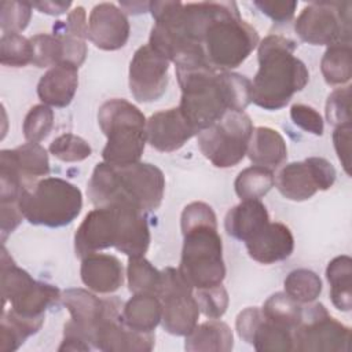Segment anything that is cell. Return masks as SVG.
I'll use <instances>...</instances> for the list:
<instances>
[{"mask_svg":"<svg viewBox=\"0 0 352 352\" xmlns=\"http://www.w3.org/2000/svg\"><path fill=\"white\" fill-rule=\"evenodd\" d=\"M182 96L179 109L199 133L227 111H243L252 103V81L234 72H217L209 63L175 66Z\"/></svg>","mask_w":352,"mask_h":352,"instance_id":"1","label":"cell"},{"mask_svg":"<svg viewBox=\"0 0 352 352\" xmlns=\"http://www.w3.org/2000/svg\"><path fill=\"white\" fill-rule=\"evenodd\" d=\"M180 228V275L195 290L221 285L226 278L223 242L212 206L201 201L188 204L182 212Z\"/></svg>","mask_w":352,"mask_h":352,"instance_id":"2","label":"cell"},{"mask_svg":"<svg viewBox=\"0 0 352 352\" xmlns=\"http://www.w3.org/2000/svg\"><path fill=\"white\" fill-rule=\"evenodd\" d=\"M150 239L143 212L125 204H113L85 214L74 234V252L80 258L107 248H116L128 257L144 256Z\"/></svg>","mask_w":352,"mask_h":352,"instance_id":"3","label":"cell"},{"mask_svg":"<svg viewBox=\"0 0 352 352\" xmlns=\"http://www.w3.org/2000/svg\"><path fill=\"white\" fill-rule=\"evenodd\" d=\"M257 47L258 70L252 81V102L264 110H279L305 88L309 72L294 55L297 43L289 37L268 34Z\"/></svg>","mask_w":352,"mask_h":352,"instance_id":"4","label":"cell"},{"mask_svg":"<svg viewBox=\"0 0 352 352\" xmlns=\"http://www.w3.org/2000/svg\"><path fill=\"white\" fill-rule=\"evenodd\" d=\"M165 191L162 170L148 162L125 166L99 162L88 182L87 194L96 206L125 204L146 213L158 209Z\"/></svg>","mask_w":352,"mask_h":352,"instance_id":"5","label":"cell"},{"mask_svg":"<svg viewBox=\"0 0 352 352\" xmlns=\"http://www.w3.org/2000/svg\"><path fill=\"white\" fill-rule=\"evenodd\" d=\"M144 114L125 99H109L98 111V124L107 138L102 150L104 162L125 166L139 162L147 142Z\"/></svg>","mask_w":352,"mask_h":352,"instance_id":"6","label":"cell"},{"mask_svg":"<svg viewBox=\"0 0 352 352\" xmlns=\"http://www.w3.org/2000/svg\"><path fill=\"white\" fill-rule=\"evenodd\" d=\"M258 43L257 30L242 19L236 3L227 1L223 11L208 25L202 48L214 70L231 72L249 58Z\"/></svg>","mask_w":352,"mask_h":352,"instance_id":"7","label":"cell"},{"mask_svg":"<svg viewBox=\"0 0 352 352\" xmlns=\"http://www.w3.org/2000/svg\"><path fill=\"white\" fill-rule=\"evenodd\" d=\"M23 217L34 226L63 227L82 209L80 188L60 177H43L25 188L19 197Z\"/></svg>","mask_w":352,"mask_h":352,"instance_id":"8","label":"cell"},{"mask_svg":"<svg viewBox=\"0 0 352 352\" xmlns=\"http://www.w3.org/2000/svg\"><path fill=\"white\" fill-rule=\"evenodd\" d=\"M253 129V122L245 111H227L197 135L198 147L216 168H231L248 153Z\"/></svg>","mask_w":352,"mask_h":352,"instance_id":"9","label":"cell"},{"mask_svg":"<svg viewBox=\"0 0 352 352\" xmlns=\"http://www.w3.org/2000/svg\"><path fill=\"white\" fill-rule=\"evenodd\" d=\"M294 30L312 45L351 44V3L312 1L297 16Z\"/></svg>","mask_w":352,"mask_h":352,"instance_id":"10","label":"cell"},{"mask_svg":"<svg viewBox=\"0 0 352 352\" xmlns=\"http://www.w3.org/2000/svg\"><path fill=\"white\" fill-rule=\"evenodd\" d=\"M47 150L38 143H25L0 151V202H18L22 191L48 176Z\"/></svg>","mask_w":352,"mask_h":352,"instance_id":"11","label":"cell"},{"mask_svg":"<svg viewBox=\"0 0 352 352\" xmlns=\"http://www.w3.org/2000/svg\"><path fill=\"white\" fill-rule=\"evenodd\" d=\"M294 351L298 352H348L351 329L331 316L322 302L302 307L298 326L293 330Z\"/></svg>","mask_w":352,"mask_h":352,"instance_id":"12","label":"cell"},{"mask_svg":"<svg viewBox=\"0 0 352 352\" xmlns=\"http://www.w3.org/2000/svg\"><path fill=\"white\" fill-rule=\"evenodd\" d=\"M192 290L177 268L166 267L161 271L157 297L162 304L161 324L169 334L186 337L197 326L201 311Z\"/></svg>","mask_w":352,"mask_h":352,"instance_id":"13","label":"cell"},{"mask_svg":"<svg viewBox=\"0 0 352 352\" xmlns=\"http://www.w3.org/2000/svg\"><path fill=\"white\" fill-rule=\"evenodd\" d=\"M336 176L334 166L326 158L308 157L282 166L275 176V186L286 199L301 202L312 198L319 190H329Z\"/></svg>","mask_w":352,"mask_h":352,"instance_id":"14","label":"cell"},{"mask_svg":"<svg viewBox=\"0 0 352 352\" xmlns=\"http://www.w3.org/2000/svg\"><path fill=\"white\" fill-rule=\"evenodd\" d=\"M124 302L106 297V311L92 336V348L104 352H148L154 348V333L136 331L122 320Z\"/></svg>","mask_w":352,"mask_h":352,"instance_id":"15","label":"cell"},{"mask_svg":"<svg viewBox=\"0 0 352 352\" xmlns=\"http://www.w3.org/2000/svg\"><path fill=\"white\" fill-rule=\"evenodd\" d=\"M169 60L148 44L139 47L129 63V91L142 103L158 100L169 82Z\"/></svg>","mask_w":352,"mask_h":352,"instance_id":"16","label":"cell"},{"mask_svg":"<svg viewBox=\"0 0 352 352\" xmlns=\"http://www.w3.org/2000/svg\"><path fill=\"white\" fill-rule=\"evenodd\" d=\"M235 329L241 340L260 352L294 351L293 331L270 320L258 307H248L235 320Z\"/></svg>","mask_w":352,"mask_h":352,"instance_id":"17","label":"cell"},{"mask_svg":"<svg viewBox=\"0 0 352 352\" xmlns=\"http://www.w3.org/2000/svg\"><path fill=\"white\" fill-rule=\"evenodd\" d=\"M60 300L70 314V320L63 327V336L81 338L92 346L95 327L106 311V298H99L85 289L73 287L65 290Z\"/></svg>","mask_w":352,"mask_h":352,"instance_id":"18","label":"cell"},{"mask_svg":"<svg viewBox=\"0 0 352 352\" xmlns=\"http://www.w3.org/2000/svg\"><path fill=\"white\" fill-rule=\"evenodd\" d=\"M129 22L122 10L113 3H99L89 14L88 38L100 50L116 51L129 38Z\"/></svg>","mask_w":352,"mask_h":352,"instance_id":"19","label":"cell"},{"mask_svg":"<svg viewBox=\"0 0 352 352\" xmlns=\"http://www.w3.org/2000/svg\"><path fill=\"white\" fill-rule=\"evenodd\" d=\"M147 143L161 153H172L183 147L197 131L186 120L179 107L161 110L146 122Z\"/></svg>","mask_w":352,"mask_h":352,"instance_id":"20","label":"cell"},{"mask_svg":"<svg viewBox=\"0 0 352 352\" xmlns=\"http://www.w3.org/2000/svg\"><path fill=\"white\" fill-rule=\"evenodd\" d=\"M249 256L260 264H274L286 260L294 249V238L287 226L268 221L246 242Z\"/></svg>","mask_w":352,"mask_h":352,"instance_id":"21","label":"cell"},{"mask_svg":"<svg viewBox=\"0 0 352 352\" xmlns=\"http://www.w3.org/2000/svg\"><path fill=\"white\" fill-rule=\"evenodd\" d=\"M80 276L89 290L110 294L122 286L124 268L116 256L95 252L81 258Z\"/></svg>","mask_w":352,"mask_h":352,"instance_id":"22","label":"cell"},{"mask_svg":"<svg viewBox=\"0 0 352 352\" xmlns=\"http://www.w3.org/2000/svg\"><path fill=\"white\" fill-rule=\"evenodd\" d=\"M78 87V67L59 63L47 70L37 84V95L47 106L66 107L72 103Z\"/></svg>","mask_w":352,"mask_h":352,"instance_id":"23","label":"cell"},{"mask_svg":"<svg viewBox=\"0 0 352 352\" xmlns=\"http://www.w3.org/2000/svg\"><path fill=\"white\" fill-rule=\"evenodd\" d=\"M270 221L265 205L260 199H246L232 206L224 217L227 235L246 242Z\"/></svg>","mask_w":352,"mask_h":352,"instance_id":"24","label":"cell"},{"mask_svg":"<svg viewBox=\"0 0 352 352\" xmlns=\"http://www.w3.org/2000/svg\"><path fill=\"white\" fill-rule=\"evenodd\" d=\"M246 154L254 165L275 169L287 160V146L278 131L257 126L253 129Z\"/></svg>","mask_w":352,"mask_h":352,"instance_id":"25","label":"cell"},{"mask_svg":"<svg viewBox=\"0 0 352 352\" xmlns=\"http://www.w3.org/2000/svg\"><path fill=\"white\" fill-rule=\"evenodd\" d=\"M62 298L60 290L50 283L32 280L10 298L14 312L25 318H41L44 312Z\"/></svg>","mask_w":352,"mask_h":352,"instance_id":"26","label":"cell"},{"mask_svg":"<svg viewBox=\"0 0 352 352\" xmlns=\"http://www.w3.org/2000/svg\"><path fill=\"white\" fill-rule=\"evenodd\" d=\"M232 346V330L227 323L217 319L197 324L184 341V349L188 352H230Z\"/></svg>","mask_w":352,"mask_h":352,"instance_id":"27","label":"cell"},{"mask_svg":"<svg viewBox=\"0 0 352 352\" xmlns=\"http://www.w3.org/2000/svg\"><path fill=\"white\" fill-rule=\"evenodd\" d=\"M161 316L162 304L155 294H133L122 307V320L136 331L153 333Z\"/></svg>","mask_w":352,"mask_h":352,"instance_id":"28","label":"cell"},{"mask_svg":"<svg viewBox=\"0 0 352 352\" xmlns=\"http://www.w3.org/2000/svg\"><path fill=\"white\" fill-rule=\"evenodd\" d=\"M44 323L41 318H25L12 309H3L0 324V351H16L30 336L36 334Z\"/></svg>","mask_w":352,"mask_h":352,"instance_id":"29","label":"cell"},{"mask_svg":"<svg viewBox=\"0 0 352 352\" xmlns=\"http://www.w3.org/2000/svg\"><path fill=\"white\" fill-rule=\"evenodd\" d=\"M326 279L330 285L333 305L344 312L352 308V260L342 254L334 257L326 268Z\"/></svg>","mask_w":352,"mask_h":352,"instance_id":"30","label":"cell"},{"mask_svg":"<svg viewBox=\"0 0 352 352\" xmlns=\"http://www.w3.org/2000/svg\"><path fill=\"white\" fill-rule=\"evenodd\" d=\"M351 44L329 45L320 60V70L329 85H344L352 77Z\"/></svg>","mask_w":352,"mask_h":352,"instance_id":"31","label":"cell"},{"mask_svg":"<svg viewBox=\"0 0 352 352\" xmlns=\"http://www.w3.org/2000/svg\"><path fill=\"white\" fill-rule=\"evenodd\" d=\"M275 184V176L272 169L252 165L241 170L234 182L236 195L242 199H260Z\"/></svg>","mask_w":352,"mask_h":352,"instance_id":"32","label":"cell"},{"mask_svg":"<svg viewBox=\"0 0 352 352\" xmlns=\"http://www.w3.org/2000/svg\"><path fill=\"white\" fill-rule=\"evenodd\" d=\"M126 276L131 293L158 294L161 286V271H158L144 256L128 258Z\"/></svg>","mask_w":352,"mask_h":352,"instance_id":"33","label":"cell"},{"mask_svg":"<svg viewBox=\"0 0 352 352\" xmlns=\"http://www.w3.org/2000/svg\"><path fill=\"white\" fill-rule=\"evenodd\" d=\"M285 293L298 304L314 302L322 293V279L307 268H297L287 274L283 282Z\"/></svg>","mask_w":352,"mask_h":352,"instance_id":"34","label":"cell"},{"mask_svg":"<svg viewBox=\"0 0 352 352\" xmlns=\"http://www.w3.org/2000/svg\"><path fill=\"white\" fill-rule=\"evenodd\" d=\"M261 311L274 323L293 331L301 320L302 305L289 297L285 292H278L264 301Z\"/></svg>","mask_w":352,"mask_h":352,"instance_id":"35","label":"cell"},{"mask_svg":"<svg viewBox=\"0 0 352 352\" xmlns=\"http://www.w3.org/2000/svg\"><path fill=\"white\" fill-rule=\"evenodd\" d=\"M33 58L32 63L37 67H48L56 66L59 63H65L66 50L65 43L58 34H47L38 33L30 37Z\"/></svg>","mask_w":352,"mask_h":352,"instance_id":"36","label":"cell"},{"mask_svg":"<svg viewBox=\"0 0 352 352\" xmlns=\"http://www.w3.org/2000/svg\"><path fill=\"white\" fill-rule=\"evenodd\" d=\"M33 50L30 38L19 33H3L0 38V62L4 66L23 67L32 63Z\"/></svg>","mask_w":352,"mask_h":352,"instance_id":"37","label":"cell"},{"mask_svg":"<svg viewBox=\"0 0 352 352\" xmlns=\"http://www.w3.org/2000/svg\"><path fill=\"white\" fill-rule=\"evenodd\" d=\"M54 126V111L47 104L33 106L25 116L22 132L28 143H40Z\"/></svg>","mask_w":352,"mask_h":352,"instance_id":"38","label":"cell"},{"mask_svg":"<svg viewBox=\"0 0 352 352\" xmlns=\"http://www.w3.org/2000/svg\"><path fill=\"white\" fill-rule=\"evenodd\" d=\"M48 150L55 158L63 162L84 161L92 153L89 143L74 133L59 135L51 142Z\"/></svg>","mask_w":352,"mask_h":352,"instance_id":"39","label":"cell"},{"mask_svg":"<svg viewBox=\"0 0 352 352\" xmlns=\"http://www.w3.org/2000/svg\"><path fill=\"white\" fill-rule=\"evenodd\" d=\"M32 3L6 0L0 4V28L3 33H19L32 18Z\"/></svg>","mask_w":352,"mask_h":352,"instance_id":"40","label":"cell"},{"mask_svg":"<svg viewBox=\"0 0 352 352\" xmlns=\"http://www.w3.org/2000/svg\"><path fill=\"white\" fill-rule=\"evenodd\" d=\"M194 296L197 298L199 311L209 319H220L228 308L230 298L223 285L197 289Z\"/></svg>","mask_w":352,"mask_h":352,"instance_id":"41","label":"cell"},{"mask_svg":"<svg viewBox=\"0 0 352 352\" xmlns=\"http://www.w3.org/2000/svg\"><path fill=\"white\" fill-rule=\"evenodd\" d=\"M326 120L330 125L351 124V87L334 89L326 100Z\"/></svg>","mask_w":352,"mask_h":352,"instance_id":"42","label":"cell"},{"mask_svg":"<svg viewBox=\"0 0 352 352\" xmlns=\"http://www.w3.org/2000/svg\"><path fill=\"white\" fill-rule=\"evenodd\" d=\"M290 117L293 122L305 132L315 136H322L324 131L323 118L314 107L304 103H294L290 107Z\"/></svg>","mask_w":352,"mask_h":352,"instance_id":"43","label":"cell"},{"mask_svg":"<svg viewBox=\"0 0 352 352\" xmlns=\"http://www.w3.org/2000/svg\"><path fill=\"white\" fill-rule=\"evenodd\" d=\"M254 6L274 22L287 23L294 16L297 1H254Z\"/></svg>","mask_w":352,"mask_h":352,"instance_id":"44","label":"cell"},{"mask_svg":"<svg viewBox=\"0 0 352 352\" xmlns=\"http://www.w3.org/2000/svg\"><path fill=\"white\" fill-rule=\"evenodd\" d=\"M333 143L344 170L346 175H351V124L334 128Z\"/></svg>","mask_w":352,"mask_h":352,"instance_id":"45","label":"cell"},{"mask_svg":"<svg viewBox=\"0 0 352 352\" xmlns=\"http://www.w3.org/2000/svg\"><path fill=\"white\" fill-rule=\"evenodd\" d=\"M0 212H1V242L4 245L6 238L21 224L23 214L21 212L18 202H0Z\"/></svg>","mask_w":352,"mask_h":352,"instance_id":"46","label":"cell"},{"mask_svg":"<svg viewBox=\"0 0 352 352\" xmlns=\"http://www.w3.org/2000/svg\"><path fill=\"white\" fill-rule=\"evenodd\" d=\"M63 29L67 34L85 40L88 37V22H87V12L82 6L74 7L67 14V21L63 22Z\"/></svg>","mask_w":352,"mask_h":352,"instance_id":"47","label":"cell"},{"mask_svg":"<svg viewBox=\"0 0 352 352\" xmlns=\"http://www.w3.org/2000/svg\"><path fill=\"white\" fill-rule=\"evenodd\" d=\"M32 6H33V8H37L40 12H44L48 15H60V14H65L70 8L72 1L44 0V1H34V3H32Z\"/></svg>","mask_w":352,"mask_h":352,"instance_id":"48","label":"cell"},{"mask_svg":"<svg viewBox=\"0 0 352 352\" xmlns=\"http://www.w3.org/2000/svg\"><path fill=\"white\" fill-rule=\"evenodd\" d=\"M120 6H121V10L124 8L125 12H128V14H140V12H146L148 10L150 3H142V1L125 3V1H122V3H120Z\"/></svg>","mask_w":352,"mask_h":352,"instance_id":"49","label":"cell"}]
</instances>
